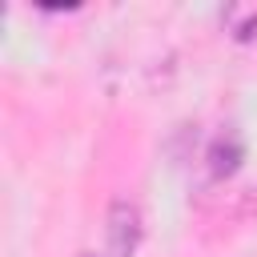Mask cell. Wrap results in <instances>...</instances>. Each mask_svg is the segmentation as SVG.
Listing matches in <instances>:
<instances>
[{"label":"cell","mask_w":257,"mask_h":257,"mask_svg":"<svg viewBox=\"0 0 257 257\" xmlns=\"http://www.w3.org/2000/svg\"><path fill=\"white\" fill-rule=\"evenodd\" d=\"M80 257H92V253H80Z\"/></svg>","instance_id":"3957f363"},{"label":"cell","mask_w":257,"mask_h":257,"mask_svg":"<svg viewBox=\"0 0 257 257\" xmlns=\"http://www.w3.org/2000/svg\"><path fill=\"white\" fill-rule=\"evenodd\" d=\"M141 245V209L133 201L108 205V257H133Z\"/></svg>","instance_id":"6da1fadb"},{"label":"cell","mask_w":257,"mask_h":257,"mask_svg":"<svg viewBox=\"0 0 257 257\" xmlns=\"http://www.w3.org/2000/svg\"><path fill=\"white\" fill-rule=\"evenodd\" d=\"M237 161H241V141L229 133V137H217V145H213V153H209V169H213V177H229L233 169H237Z\"/></svg>","instance_id":"7a4b0ae2"}]
</instances>
